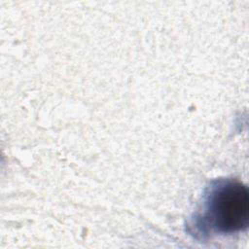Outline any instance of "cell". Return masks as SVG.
<instances>
[{
    "label": "cell",
    "instance_id": "1",
    "mask_svg": "<svg viewBox=\"0 0 249 249\" xmlns=\"http://www.w3.org/2000/svg\"><path fill=\"white\" fill-rule=\"evenodd\" d=\"M202 221L212 230L231 233L245 229L249 221V194L239 182H220L206 197Z\"/></svg>",
    "mask_w": 249,
    "mask_h": 249
}]
</instances>
